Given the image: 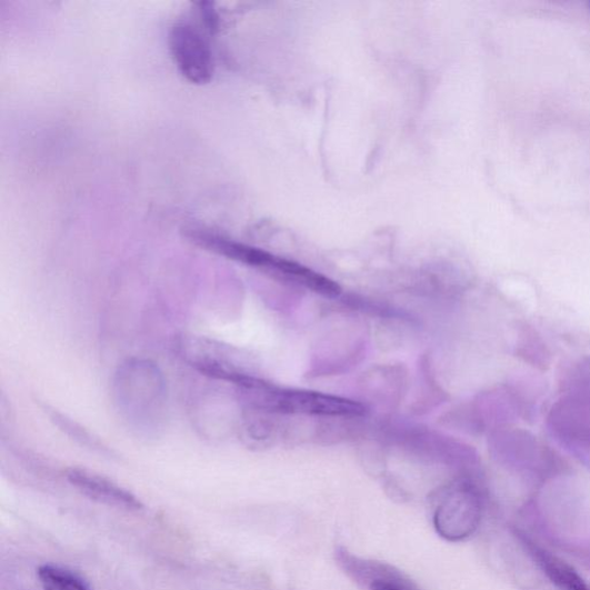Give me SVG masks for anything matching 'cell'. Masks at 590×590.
Segmentation results:
<instances>
[{"label": "cell", "mask_w": 590, "mask_h": 590, "mask_svg": "<svg viewBox=\"0 0 590 590\" xmlns=\"http://www.w3.org/2000/svg\"><path fill=\"white\" fill-rule=\"evenodd\" d=\"M240 391L251 408L261 412L354 418L364 413L360 403L331 394L302 390H281L251 379Z\"/></svg>", "instance_id": "cell-1"}, {"label": "cell", "mask_w": 590, "mask_h": 590, "mask_svg": "<svg viewBox=\"0 0 590 590\" xmlns=\"http://www.w3.org/2000/svg\"><path fill=\"white\" fill-rule=\"evenodd\" d=\"M547 427L551 438L576 451L590 449V397L563 392L552 406Z\"/></svg>", "instance_id": "cell-2"}, {"label": "cell", "mask_w": 590, "mask_h": 590, "mask_svg": "<svg viewBox=\"0 0 590 590\" xmlns=\"http://www.w3.org/2000/svg\"><path fill=\"white\" fill-rule=\"evenodd\" d=\"M180 357L203 376L241 386L252 378L241 371L231 351L214 340L196 336H183L177 344Z\"/></svg>", "instance_id": "cell-3"}, {"label": "cell", "mask_w": 590, "mask_h": 590, "mask_svg": "<svg viewBox=\"0 0 590 590\" xmlns=\"http://www.w3.org/2000/svg\"><path fill=\"white\" fill-rule=\"evenodd\" d=\"M169 43L180 73L198 84L210 81L213 73L212 52L198 28L189 22H177L170 30Z\"/></svg>", "instance_id": "cell-4"}, {"label": "cell", "mask_w": 590, "mask_h": 590, "mask_svg": "<svg viewBox=\"0 0 590 590\" xmlns=\"http://www.w3.org/2000/svg\"><path fill=\"white\" fill-rule=\"evenodd\" d=\"M434 516V524L442 537L460 539L468 537L478 518V499L474 488L470 483H460Z\"/></svg>", "instance_id": "cell-5"}, {"label": "cell", "mask_w": 590, "mask_h": 590, "mask_svg": "<svg viewBox=\"0 0 590 590\" xmlns=\"http://www.w3.org/2000/svg\"><path fill=\"white\" fill-rule=\"evenodd\" d=\"M67 478L92 501L128 511L143 509L137 496L101 476L82 469H70L67 471Z\"/></svg>", "instance_id": "cell-6"}, {"label": "cell", "mask_w": 590, "mask_h": 590, "mask_svg": "<svg viewBox=\"0 0 590 590\" xmlns=\"http://www.w3.org/2000/svg\"><path fill=\"white\" fill-rule=\"evenodd\" d=\"M516 353L519 358L534 367L546 368L550 362V353L544 341L530 327H522L520 329Z\"/></svg>", "instance_id": "cell-7"}, {"label": "cell", "mask_w": 590, "mask_h": 590, "mask_svg": "<svg viewBox=\"0 0 590 590\" xmlns=\"http://www.w3.org/2000/svg\"><path fill=\"white\" fill-rule=\"evenodd\" d=\"M537 556L546 573L562 589L589 590L582 579L566 563L544 552H538Z\"/></svg>", "instance_id": "cell-8"}, {"label": "cell", "mask_w": 590, "mask_h": 590, "mask_svg": "<svg viewBox=\"0 0 590 590\" xmlns=\"http://www.w3.org/2000/svg\"><path fill=\"white\" fill-rule=\"evenodd\" d=\"M38 574L43 590H90L81 578L58 567L42 566Z\"/></svg>", "instance_id": "cell-9"}, {"label": "cell", "mask_w": 590, "mask_h": 590, "mask_svg": "<svg viewBox=\"0 0 590 590\" xmlns=\"http://www.w3.org/2000/svg\"><path fill=\"white\" fill-rule=\"evenodd\" d=\"M563 392L590 397V357L576 362L563 383Z\"/></svg>", "instance_id": "cell-10"}, {"label": "cell", "mask_w": 590, "mask_h": 590, "mask_svg": "<svg viewBox=\"0 0 590 590\" xmlns=\"http://www.w3.org/2000/svg\"><path fill=\"white\" fill-rule=\"evenodd\" d=\"M369 590H418L409 580L383 568L369 571Z\"/></svg>", "instance_id": "cell-11"}, {"label": "cell", "mask_w": 590, "mask_h": 590, "mask_svg": "<svg viewBox=\"0 0 590 590\" xmlns=\"http://www.w3.org/2000/svg\"><path fill=\"white\" fill-rule=\"evenodd\" d=\"M49 412V411H48ZM50 418L54 423L67 431L71 437H73L76 440L81 441V443H99L94 439H91L90 434L86 432L82 428H79L78 424L73 421H70L64 417L63 414H59L56 411L49 412Z\"/></svg>", "instance_id": "cell-12"}, {"label": "cell", "mask_w": 590, "mask_h": 590, "mask_svg": "<svg viewBox=\"0 0 590 590\" xmlns=\"http://www.w3.org/2000/svg\"><path fill=\"white\" fill-rule=\"evenodd\" d=\"M202 19L211 33L216 32L219 27V16H217L213 4L209 2H202L199 4Z\"/></svg>", "instance_id": "cell-13"}]
</instances>
